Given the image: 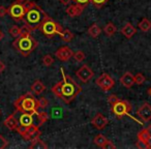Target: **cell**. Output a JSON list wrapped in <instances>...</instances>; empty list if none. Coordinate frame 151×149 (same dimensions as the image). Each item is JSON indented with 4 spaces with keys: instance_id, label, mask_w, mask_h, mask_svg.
I'll return each instance as SVG.
<instances>
[{
    "instance_id": "cell-1",
    "label": "cell",
    "mask_w": 151,
    "mask_h": 149,
    "mask_svg": "<svg viewBox=\"0 0 151 149\" xmlns=\"http://www.w3.org/2000/svg\"><path fill=\"white\" fill-rule=\"evenodd\" d=\"M48 18H50V17L47 15L46 12H45L40 5H37L35 2L31 1L30 6L28 7L25 15H24L23 22L31 31H33V30L40 29L42 24L44 23Z\"/></svg>"
},
{
    "instance_id": "cell-2",
    "label": "cell",
    "mask_w": 151,
    "mask_h": 149,
    "mask_svg": "<svg viewBox=\"0 0 151 149\" xmlns=\"http://www.w3.org/2000/svg\"><path fill=\"white\" fill-rule=\"evenodd\" d=\"M60 71L63 76L62 81V92H61V99L65 104H69L78 96L79 93L82 91V88L79 84H77L75 80L71 77L67 76L64 69L61 67Z\"/></svg>"
},
{
    "instance_id": "cell-3",
    "label": "cell",
    "mask_w": 151,
    "mask_h": 149,
    "mask_svg": "<svg viewBox=\"0 0 151 149\" xmlns=\"http://www.w3.org/2000/svg\"><path fill=\"white\" fill-rule=\"evenodd\" d=\"M38 46V42L36 40L30 35H20L13 42V47L18 53L24 57H27L33 52Z\"/></svg>"
},
{
    "instance_id": "cell-4",
    "label": "cell",
    "mask_w": 151,
    "mask_h": 149,
    "mask_svg": "<svg viewBox=\"0 0 151 149\" xmlns=\"http://www.w3.org/2000/svg\"><path fill=\"white\" fill-rule=\"evenodd\" d=\"M17 112H34L37 111V99H35L34 94L31 92H27L20 96L17 101L14 103Z\"/></svg>"
},
{
    "instance_id": "cell-5",
    "label": "cell",
    "mask_w": 151,
    "mask_h": 149,
    "mask_svg": "<svg viewBox=\"0 0 151 149\" xmlns=\"http://www.w3.org/2000/svg\"><path fill=\"white\" fill-rule=\"evenodd\" d=\"M40 29V31L44 33L45 36H47V37H49V38H52V37H54L56 34L60 33L63 30V28L59 23L55 22L54 20H52L51 18H48V19L42 24Z\"/></svg>"
},
{
    "instance_id": "cell-6",
    "label": "cell",
    "mask_w": 151,
    "mask_h": 149,
    "mask_svg": "<svg viewBox=\"0 0 151 149\" xmlns=\"http://www.w3.org/2000/svg\"><path fill=\"white\" fill-rule=\"evenodd\" d=\"M111 107H112V112H113V114L118 119H121L125 115H129V112L132 109L129 101H124V99H118Z\"/></svg>"
},
{
    "instance_id": "cell-7",
    "label": "cell",
    "mask_w": 151,
    "mask_h": 149,
    "mask_svg": "<svg viewBox=\"0 0 151 149\" xmlns=\"http://www.w3.org/2000/svg\"><path fill=\"white\" fill-rule=\"evenodd\" d=\"M137 146L139 148H146L151 149V125L143 128L137 135Z\"/></svg>"
},
{
    "instance_id": "cell-8",
    "label": "cell",
    "mask_w": 151,
    "mask_h": 149,
    "mask_svg": "<svg viewBox=\"0 0 151 149\" xmlns=\"http://www.w3.org/2000/svg\"><path fill=\"white\" fill-rule=\"evenodd\" d=\"M7 9H9L7 15L11 16V18L13 20H15L16 22L23 21L24 15H25V13H26V9H25V7H24L23 2L16 1V2H14Z\"/></svg>"
},
{
    "instance_id": "cell-9",
    "label": "cell",
    "mask_w": 151,
    "mask_h": 149,
    "mask_svg": "<svg viewBox=\"0 0 151 149\" xmlns=\"http://www.w3.org/2000/svg\"><path fill=\"white\" fill-rule=\"evenodd\" d=\"M18 134H20V136L26 141H32L33 139L40 137V130L38 126L31 125L28 127H19L17 130Z\"/></svg>"
},
{
    "instance_id": "cell-10",
    "label": "cell",
    "mask_w": 151,
    "mask_h": 149,
    "mask_svg": "<svg viewBox=\"0 0 151 149\" xmlns=\"http://www.w3.org/2000/svg\"><path fill=\"white\" fill-rule=\"evenodd\" d=\"M96 85L104 91H110L115 86V81L109 73H104L96 79Z\"/></svg>"
},
{
    "instance_id": "cell-11",
    "label": "cell",
    "mask_w": 151,
    "mask_h": 149,
    "mask_svg": "<svg viewBox=\"0 0 151 149\" xmlns=\"http://www.w3.org/2000/svg\"><path fill=\"white\" fill-rule=\"evenodd\" d=\"M76 75H77V77H78L79 79H80L81 82L88 83L89 81L93 78L94 73H93V71L88 66V65H83V66H81L78 71H76Z\"/></svg>"
},
{
    "instance_id": "cell-12",
    "label": "cell",
    "mask_w": 151,
    "mask_h": 149,
    "mask_svg": "<svg viewBox=\"0 0 151 149\" xmlns=\"http://www.w3.org/2000/svg\"><path fill=\"white\" fill-rule=\"evenodd\" d=\"M73 51L71 50L69 47L67 46H63L61 48H59L58 50L55 53V56L58 60L62 61V62H65V61L69 60V59L73 57Z\"/></svg>"
},
{
    "instance_id": "cell-13",
    "label": "cell",
    "mask_w": 151,
    "mask_h": 149,
    "mask_svg": "<svg viewBox=\"0 0 151 149\" xmlns=\"http://www.w3.org/2000/svg\"><path fill=\"white\" fill-rule=\"evenodd\" d=\"M137 114L143 122H149L151 120V106L148 103H144L139 108Z\"/></svg>"
},
{
    "instance_id": "cell-14",
    "label": "cell",
    "mask_w": 151,
    "mask_h": 149,
    "mask_svg": "<svg viewBox=\"0 0 151 149\" xmlns=\"http://www.w3.org/2000/svg\"><path fill=\"white\" fill-rule=\"evenodd\" d=\"M108 123H109L108 118L101 113H97L96 115L92 118V120H91V124L99 130H104V128L108 125Z\"/></svg>"
},
{
    "instance_id": "cell-15",
    "label": "cell",
    "mask_w": 151,
    "mask_h": 149,
    "mask_svg": "<svg viewBox=\"0 0 151 149\" xmlns=\"http://www.w3.org/2000/svg\"><path fill=\"white\" fill-rule=\"evenodd\" d=\"M85 6L81 4H69V6H67V9H65V13L71 18H75V17H79V16L82 15L83 11H84Z\"/></svg>"
},
{
    "instance_id": "cell-16",
    "label": "cell",
    "mask_w": 151,
    "mask_h": 149,
    "mask_svg": "<svg viewBox=\"0 0 151 149\" xmlns=\"http://www.w3.org/2000/svg\"><path fill=\"white\" fill-rule=\"evenodd\" d=\"M120 83L125 88H132L134 85V76L129 71H126L123 73V76L120 78Z\"/></svg>"
},
{
    "instance_id": "cell-17",
    "label": "cell",
    "mask_w": 151,
    "mask_h": 149,
    "mask_svg": "<svg viewBox=\"0 0 151 149\" xmlns=\"http://www.w3.org/2000/svg\"><path fill=\"white\" fill-rule=\"evenodd\" d=\"M3 124H4V125L6 126L9 130H13V132H17L18 128H19L18 120L14 114L7 116V118H5V120L3 121Z\"/></svg>"
},
{
    "instance_id": "cell-18",
    "label": "cell",
    "mask_w": 151,
    "mask_h": 149,
    "mask_svg": "<svg viewBox=\"0 0 151 149\" xmlns=\"http://www.w3.org/2000/svg\"><path fill=\"white\" fill-rule=\"evenodd\" d=\"M121 33L123 34L126 38H128V40H129V38H132V36L137 33V29H136V27H134V26H132V23H126L125 25L122 27Z\"/></svg>"
},
{
    "instance_id": "cell-19",
    "label": "cell",
    "mask_w": 151,
    "mask_h": 149,
    "mask_svg": "<svg viewBox=\"0 0 151 149\" xmlns=\"http://www.w3.org/2000/svg\"><path fill=\"white\" fill-rule=\"evenodd\" d=\"M45 90H46V86H45L44 83L40 80H36L35 82L31 85V91L33 92V94H35V95L42 94Z\"/></svg>"
},
{
    "instance_id": "cell-20",
    "label": "cell",
    "mask_w": 151,
    "mask_h": 149,
    "mask_svg": "<svg viewBox=\"0 0 151 149\" xmlns=\"http://www.w3.org/2000/svg\"><path fill=\"white\" fill-rule=\"evenodd\" d=\"M29 148L30 149H47L48 148V145H47L44 141L40 140V137H37V138L33 139V140L31 141V145L29 146Z\"/></svg>"
},
{
    "instance_id": "cell-21",
    "label": "cell",
    "mask_w": 151,
    "mask_h": 149,
    "mask_svg": "<svg viewBox=\"0 0 151 149\" xmlns=\"http://www.w3.org/2000/svg\"><path fill=\"white\" fill-rule=\"evenodd\" d=\"M101 33V29L99 28V26L97 25V24H92V25L88 28V34L92 38H97Z\"/></svg>"
},
{
    "instance_id": "cell-22",
    "label": "cell",
    "mask_w": 151,
    "mask_h": 149,
    "mask_svg": "<svg viewBox=\"0 0 151 149\" xmlns=\"http://www.w3.org/2000/svg\"><path fill=\"white\" fill-rule=\"evenodd\" d=\"M138 27L140 28V30H142L143 32H147L151 29V21L148 20L147 18H143L138 24Z\"/></svg>"
},
{
    "instance_id": "cell-23",
    "label": "cell",
    "mask_w": 151,
    "mask_h": 149,
    "mask_svg": "<svg viewBox=\"0 0 151 149\" xmlns=\"http://www.w3.org/2000/svg\"><path fill=\"white\" fill-rule=\"evenodd\" d=\"M59 36H60V38L63 40V42H69L73 40V33L70 31V30L68 29H63L62 31L59 33Z\"/></svg>"
},
{
    "instance_id": "cell-24",
    "label": "cell",
    "mask_w": 151,
    "mask_h": 149,
    "mask_svg": "<svg viewBox=\"0 0 151 149\" xmlns=\"http://www.w3.org/2000/svg\"><path fill=\"white\" fill-rule=\"evenodd\" d=\"M116 31H117V28H116V26L114 25L113 23H111V22L106 24L105 28H104V32H105L107 36H113L114 34L116 33Z\"/></svg>"
},
{
    "instance_id": "cell-25",
    "label": "cell",
    "mask_w": 151,
    "mask_h": 149,
    "mask_svg": "<svg viewBox=\"0 0 151 149\" xmlns=\"http://www.w3.org/2000/svg\"><path fill=\"white\" fill-rule=\"evenodd\" d=\"M107 141H108V139L106 138L104 135H97V136H95L94 139H93V142L99 147H101V148H103V146L105 145V143L107 142Z\"/></svg>"
},
{
    "instance_id": "cell-26",
    "label": "cell",
    "mask_w": 151,
    "mask_h": 149,
    "mask_svg": "<svg viewBox=\"0 0 151 149\" xmlns=\"http://www.w3.org/2000/svg\"><path fill=\"white\" fill-rule=\"evenodd\" d=\"M52 92L57 97L61 99V92H62V82H58L52 87Z\"/></svg>"
},
{
    "instance_id": "cell-27",
    "label": "cell",
    "mask_w": 151,
    "mask_h": 149,
    "mask_svg": "<svg viewBox=\"0 0 151 149\" xmlns=\"http://www.w3.org/2000/svg\"><path fill=\"white\" fill-rule=\"evenodd\" d=\"M9 34H11V36H13L14 38H17V37H19L20 34H21V28L17 25H14L9 28Z\"/></svg>"
},
{
    "instance_id": "cell-28",
    "label": "cell",
    "mask_w": 151,
    "mask_h": 149,
    "mask_svg": "<svg viewBox=\"0 0 151 149\" xmlns=\"http://www.w3.org/2000/svg\"><path fill=\"white\" fill-rule=\"evenodd\" d=\"M73 57L75 58V60L77 62H83L85 60V58H86V55H85V53L83 51L80 50V51H77L76 53H73Z\"/></svg>"
},
{
    "instance_id": "cell-29",
    "label": "cell",
    "mask_w": 151,
    "mask_h": 149,
    "mask_svg": "<svg viewBox=\"0 0 151 149\" xmlns=\"http://www.w3.org/2000/svg\"><path fill=\"white\" fill-rule=\"evenodd\" d=\"M54 63V59L51 56L50 54H47L42 57V64L46 65V66H51V65Z\"/></svg>"
},
{
    "instance_id": "cell-30",
    "label": "cell",
    "mask_w": 151,
    "mask_h": 149,
    "mask_svg": "<svg viewBox=\"0 0 151 149\" xmlns=\"http://www.w3.org/2000/svg\"><path fill=\"white\" fill-rule=\"evenodd\" d=\"M49 106V101L46 97H40V99H37V107L38 109H46Z\"/></svg>"
},
{
    "instance_id": "cell-31",
    "label": "cell",
    "mask_w": 151,
    "mask_h": 149,
    "mask_svg": "<svg viewBox=\"0 0 151 149\" xmlns=\"http://www.w3.org/2000/svg\"><path fill=\"white\" fill-rule=\"evenodd\" d=\"M145 80H146V78L142 73H138L134 76V84L137 85H142L145 82Z\"/></svg>"
},
{
    "instance_id": "cell-32",
    "label": "cell",
    "mask_w": 151,
    "mask_h": 149,
    "mask_svg": "<svg viewBox=\"0 0 151 149\" xmlns=\"http://www.w3.org/2000/svg\"><path fill=\"white\" fill-rule=\"evenodd\" d=\"M90 2H92V4L94 5L97 9H101L103 7L106 3L108 2V0H90Z\"/></svg>"
},
{
    "instance_id": "cell-33",
    "label": "cell",
    "mask_w": 151,
    "mask_h": 149,
    "mask_svg": "<svg viewBox=\"0 0 151 149\" xmlns=\"http://www.w3.org/2000/svg\"><path fill=\"white\" fill-rule=\"evenodd\" d=\"M30 34H31V30H30L26 25L22 26L21 27V34H20V35H30Z\"/></svg>"
},
{
    "instance_id": "cell-34",
    "label": "cell",
    "mask_w": 151,
    "mask_h": 149,
    "mask_svg": "<svg viewBox=\"0 0 151 149\" xmlns=\"http://www.w3.org/2000/svg\"><path fill=\"white\" fill-rule=\"evenodd\" d=\"M103 148H105V149H115L116 146L113 144V142H111L110 140H108L107 142L105 143V145L103 146Z\"/></svg>"
},
{
    "instance_id": "cell-35",
    "label": "cell",
    "mask_w": 151,
    "mask_h": 149,
    "mask_svg": "<svg viewBox=\"0 0 151 149\" xmlns=\"http://www.w3.org/2000/svg\"><path fill=\"white\" fill-rule=\"evenodd\" d=\"M118 99H118V97L116 96L115 94H112V95H110V96L108 97V101H109V104H110L111 106L113 105V104H115L116 101H118Z\"/></svg>"
},
{
    "instance_id": "cell-36",
    "label": "cell",
    "mask_w": 151,
    "mask_h": 149,
    "mask_svg": "<svg viewBox=\"0 0 151 149\" xmlns=\"http://www.w3.org/2000/svg\"><path fill=\"white\" fill-rule=\"evenodd\" d=\"M73 1L75 3H77V4L83 5V6H86V5H88L89 2H90V0H73Z\"/></svg>"
},
{
    "instance_id": "cell-37",
    "label": "cell",
    "mask_w": 151,
    "mask_h": 149,
    "mask_svg": "<svg viewBox=\"0 0 151 149\" xmlns=\"http://www.w3.org/2000/svg\"><path fill=\"white\" fill-rule=\"evenodd\" d=\"M7 13H9L7 7L1 5V6H0V17H5V16L7 15Z\"/></svg>"
},
{
    "instance_id": "cell-38",
    "label": "cell",
    "mask_w": 151,
    "mask_h": 149,
    "mask_svg": "<svg viewBox=\"0 0 151 149\" xmlns=\"http://www.w3.org/2000/svg\"><path fill=\"white\" fill-rule=\"evenodd\" d=\"M0 143H1V145H2L3 148H5V147L7 146V144H9V143H7V141L5 140V139L3 138V137L1 136V135H0Z\"/></svg>"
},
{
    "instance_id": "cell-39",
    "label": "cell",
    "mask_w": 151,
    "mask_h": 149,
    "mask_svg": "<svg viewBox=\"0 0 151 149\" xmlns=\"http://www.w3.org/2000/svg\"><path fill=\"white\" fill-rule=\"evenodd\" d=\"M71 1H73V0H59V2L63 5H69Z\"/></svg>"
},
{
    "instance_id": "cell-40",
    "label": "cell",
    "mask_w": 151,
    "mask_h": 149,
    "mask_svg": "<svg viewBox=\"0 0 151 149\" xmlns=\"http://www.w3.org/2000/svg\"><path fill=\"white\" fill-rule=\"evenodd\" d=\"M4 69H5V64L2 61H0V73H2Z\"/></svg>"
},
{
    "instance_id": "cell-41",
    "label": "cell",
    "mask_w": 151,
    "mask_h": 149,
    "mask_svg": "<svg viewBox=\"0 0 151 149\" xmlns=\"http://www.w3.org/2000/svg\"><path fill=\"white\" fill-rule=\"evenodd\" d=\"M4 37V34H3V32L1 31V30H0V42H1V40H2V38Z\"/></svg>"
},
{
    "instance_id": "cell-42",
    "label": "cell",
    "mask_w": 151,
    "mask_h": 149,
    "mask_svg": "<svg viewBox=\"0 0 151 149\" xmlns=\"http://www.w3.org/2000/svg\"><path fill=\"white\" fill-rule=\"evenodd\" d=\"M148 92H149V95H150V96H151V87H150V88H149Z\"/></svg>"
},
{
    "instance_id": "cell-43",
    "label": "cell",
    "mask_w": 151,
    "mask_h": 149,
    "mask_svg": "<svg viewBox=\"0 0 151 149\" xmlns=\"http://www.w3.org/2000/svg\"><path fill=\"white\" fill-rule=\"evenodd\" d=\"M17 1H19V2H24V1H26V0H17Z\"/></svg>"
},
{
    "instance_id": "cell-44",
    "label": "cell",
    "mask_w": 151,
    "mask_h": 149,
    "mask_svg": "<svg viewBox=\"0 0 151 149\" xmlns=\"http://www.w3.org/2000/svg\"><path fill=\"white\" fill-rule=\"evenodd\" d=\"M0 114H1V111H0Z\"/></svg>"
}]
</instances>
